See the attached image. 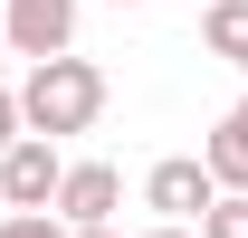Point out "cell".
I'll return each instance as SVG.
<instances>
[{
	"mask_svg": "<svg viewBox=\"0 0 248 238\" xmlns=\"http://www.w3.org/2000/svg\"><path fill=\"white\" fill-rule=\"evenodd\" d=\"M134 238H191V229H134Z\"/></svg>",
	"mask_w": 248,
	"mask_h": 238,
	"instance_id": "cell-11",
	"label": "cell"
},
{
	"mask_svg": "<svg viewBox=\"0 0 248 238\" xmlns=\"http://www.w3.org/2000/svg\"><path fill=\"white\" fill-rule=\"evenodd\" d=\"M0 238H67V229L48 219V209H10V219H0Z\"/></svg>",
	"mask_w": 248,
	"mask_h": 238,
	"instance_id": "cell-9",
	"label": "cell"
},
{
	"mask_svg": "<svg viewBox=\"0 0 248 238\" xmlns=\"http://www.w3.org/2000/svg\"><path fill=\"white\" fill-rule=\"evenodd\" d=\"M201 172H210V191H239V200H248V95L210 124V143H201Z\"/></svg>",
	"mask_w": 248,
	"mask_h": 238,
	"instance_id": "cell-6",
	"label": "cell"
},
{
	"mask_svg": "<svg viewBox=\"0 0 248 238\" xmlns=\"http://www.w3.org/2000/svg\"><path fill=\"white\" fill-rule=\"evenodd\" d=\"M210 172H201V152H172L143 172V209H153V229H201V209H210Z\"/></svg>",
	"mask_w": 248,
	"mask_h": 238,
	"instance_id": "cell-4",
	"label": "cell"
},
{
	"mask_svg": "<svg viewBox=\"0 0 248 238\" xmlns=\"http://www.w3.org/2000/svg\"><path fill=\"white\" fill-rule=\"evenodd\" d=\"M201 48L229 58V67H248V0H210L201 10Z\"/></svg>",
	"mask_w": 248,
	"mask_h": 238,
	"instance_id": "cell-7",
	"label": "cell"
},
{
	"mask_svg": "<svg viewBox=\"0 0 248 238\" xmlns=\"http://www.w3.org/2000/svg\"><path fill=\"white\" fill-rule=\"evenodd\" d=\"M239 76H248V67H239Z\"/></svg>",
	"mask_w": 248,
	"mask_h": 238,
	"instance_id": "cell-15",
	"label": "cell"
},
{
	"mask_svg": "<svg viewBox=\"0 0 248 238\" xmlns=\"http://www.w3.org/2000/svg\"><path fill=\"white\" fill-rule=\"evenodd\" d=\"M191 238H248V200H239V191H219V200L201 209V229H191Z\"/></svg>",
	"mask_w": 248,
	"mask_h": 238,
	"instance_id": "cell-8",
	"label": "cell"
},
{
	"mask_svg": "<svg viewBox=\"0 0 248 238\" xmlns=\"http://www.w3.org/2000/svg\"><path fill=\"white\" fill-rule=\"evenodd\" d=\"M19 143V105H10V86H0V152Z\"/></svg>",
	"mask_w": 248,
	"mask_h": 238,
	"instance_id": "cell-10",
	"label": "cell"
},
{
	"mask_svg": "<svg viewBox=\"0 0 248 238\" xmlns=\"http://www.w3.org/2000/svg\"><path fill=\"white\" fill-rule=\"evenodd\" d=\"M115 10H153V0H115Z\"/></svg>",
	"mask_w": 248,
	"mask_h": 238,
	"instance_id": "cell-12",
	"label": "cell"
},
{
	"mask_svg": "<svg viewBox=\"0 0 248 238\" xmlns=\"http://www.w3.org/2000/svg\"><path fill=\"white\" fill-rule=\"evenodd\" d=\"M0 67H10V48H0Z\"/></svg>",
	"mask_w": 248,
	"mask_h": 238,
	"instance_id": "cell-14",
	"label": "cell"
},
{
	"mask_svg": "<svg viewBox=\"0 0 248 238\" xmlns=\"http://www.w3.org/2000/svg\"><path fill=\"white\" fill-rule=\"evenodd\" d=\"M86 238H124V229H86Z\"/></svg>",
	"mask_w": 248,
	"mask_h": 238,
	"instance_id": "cell-13",
	"label": "cell"
},
{
	"mask_svg": "<svg viewBox=\"0 0 248 238\" xmlns=\"http://www.w3.org/2000/svg\"><path fill=\"white\" fill-rule=\"evenodd\" d=\"M58 172H67V152L38 143V134H19V143L0 152V219H10V209H48L58 200Z\"/></svg>",
	"mask_w": 248,
	"mask_h": 238,
	"instance_id": "cell-5",
	"label": "cell"
},
{
	"mask_svg": "<svg viewBox=\"0 0 248 238\" xmlns=\"http://www.w3.org/2000/svg\"><path fill=\"white\" fill-rule=\"evenodd\" d=\"M0 48L29 58V67L77 58V0H10V10H0Z\"/></svg>",
	"mask_w": 248,
	"mask_h": 238,
	"instance_id": "cell-3",
	"label": "cell"
},
{
	"mask_svg": "<svg viewBox=\"0 0 248 238\" xmlns=\"http://www.w3.org/2000/svg\"><path fill=\"white\" fill-rule=\"evenodd\" d=\"M115 209H124V172H115V162H67V172H58V200H48V219H58L67 238L115 229Z\"/></svg>",
	"mask_w": 248,
	"mask_h": 238,
	"instance_id": "cell-2",
	"label": "cell"
},
{
	"mask_svg": "<svg viewBox=\"0 0 248 238\" xmlns=\"http://www.w3.org/2000/svg\"><path fill=\"white\" fill-rule=\"evenodd\" d=\"M10 105H19V134L67 143V134H86V124L105 115V67L95 58H48V67H29V76L10 86Z\"/></svg>",
	"mask_w": 248,
	"mask_h": 238,
	"instance_id": "cell-1",
	"label": "cell"
}]
</instances>
